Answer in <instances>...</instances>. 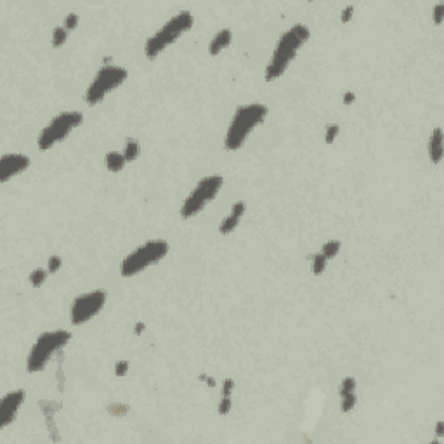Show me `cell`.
<instances>
[{
  "label": "cell",
  "instance_id": "6da1fadb",
  "mask_svg": "<svg viewBox=\"0 0 444 444\" xmlns=\"http://www.w3.org/2000/svg\"><path fill=\"white\" fill-rule=\"evenodd\" d=\"M311 38V30L302 25L297 23L290 30H287L276 42V47L273 51V56L269 59L267 66L264 70V78L265 82H274L278 80L285 71L288 70L290 63L295 59L297 52L306 45V42Z\"/></svg>",
  "mask_w": 444,
  "mask_h": 444
},
{
  "label": "cell",
  "instance_id": "7a4b0ae2",
  "mask_svg": "<svg viewBox=\"0 0 444 444\" xmlns=\"http://www.w3.org/2000/svg\"><path fill=\"white\" fill-rule=\"evenodd\" d=\"M267 106L252 103V104L239 106L229 122L228 132L224 137V148L228 151H238L245 146L246 139L255 129L261 125L267 116Z\"/></svg>",
  "mask_w": 444,
  "mask_h": 444
},
{
  "label": "cell",
  "instance_id": "3957f363",
  "mask_svg": "<svg viewBox=\"0 0 444 444\" xmlns=\"http://www.w3.org/2000/svg\"><path fill=\"white\" fill-rule=\"evenodd\" d=\"M194 18L189 11H183L179 14H176L174 18H170L163 26L157 31L155 35H151L144 44V56L148 59H157L168 45H172L179 37H183L184 33L193 28Z\"/></svg>",
  "mask_w": 444,
  "mask_h": 444
},
{
  "label": "cell",
  "instance_id": "277c9868",
  "mask_svg": "<svg viewBox=\"0 0 444 444\" xmlns=\"http://www.w3.org/2000/svg\"><path fill=\"white\" fill-rule=\"evenodd\" d=\"M71 340V333L68 330H52V332H44L37 340L26 358V369L30 373L44 371L49 361L57 351L66 345Z\"/></svg>",
  "mask_w": 444,
  "mask_h": 444
},
{
  "label": "cell",
  "instance_id": "5b68a950",
  "mask_svg": "<svg viewBox=\"0 0 444 444\" xmlns=\"http://www.w3.org/2000/svg\"><path fill=\"white\" fill-rule=\"evenodd\" d=\"M170 246L163 239H150L144 245L137 246L134 252L123 259L120 264V274L123 278H132L135 274L142 273L144 269H148L150 265H155L157 262H160L165 255L168 254Z\"/></svg>",
  "mask_w": 444,
  "mask_h": 444
},
{
  "label": "cell",
  "instance_id": "8992f818",
  "mask_svg": "<svg viewBox=\"0 0 444 444\" xmlns=\"http://www.w3.org/2000/svg\"><path fill=\"white\" fill-rule=\"evenodd\" d=\"M129 73L125 68L115 66V64H106L101 70L97 71L92 82L89 83L85 90V103L89 106H96L101 101H104V97L108 96L111 90L118 89L125 80H127Z\"/></svg>",
  "mask_w": 444,
  "mask_h": 444
},
{
  "label": "cell",
  "instance_id": "52a82bcc",
  "mask_svg": "<svg viewBox=\"0 0 444 444\" xmlns=\"http://www.w3.org/2000/svg\"><path fill=\"white\" fill-rule=\"evenodd\" d=\"M224 186V177L222 176H207L200 179L193 191L187 194V198L183 202L181 207V217L183 219H191V217L198 215L210 202L215 200L219 191Z\"/></svg>",
  "mask_w": 444,
  "mask_h": 444
},
{
  "label": "cell",
  "instance_id": "ba28073f",
  "mask_svg": "<svg viewBox=\"0 0 444 444\" xmlns=\"http://www.w3.org/2000/svg\"><path fill=\"white\" fill-rule=\"evenodd\" d=\"M82 122H83V115L80 111H64L61 115H57L38 134V139H37L38 150L42 151L51 150L54 144L64 141L78 125H82Z\"/></svg>",
  "mask_w": 444,
  "mask_h": 444
},
{
  "label": "cell",
  "instance_id": "9c48e42d",
  "mask_svg": "<svg viewBox=\"0 0 444 444\" xmlns=\"http://www.w3.org/2000/svg\"><path fill=\"white\" fill-rule=\"evenodd\" d=\"M108 293L106 290H92L89 293L78 295L71 304V325L82 326L89 323L94 316L101 313L106 306Z\"/></svg>",
  "mask_w": 444,
  "mask_h": 444
},
{
  "label": "cell",
  "instance_id": "30bf717a",
  "mask_svg": "<svg viewBox=\"0 0 444 444\" xmlns=\"http://www.w3.org/2000/svg\"><path fill=\"white\" fill-rule=\"evenodd\" d=\"M30 163L31 161L26 155H2V158H0V183H9L12 177L19 176L26 170Z\"/></svg>",
  "mask_w": 444,
  "mask_h": 444
},
{
  "label": "cell",
  "instance_id": "8fae6325",
  "mask_svg": "<svg viewBox=\"0 0 444 444\" xmlns=\"http://www.w3.org/2000/svg\"><path fill=\"white\" fill-rule=\"evenodd\" d=\"M25 397H26L25 391H12L2 397L0 401V427L2 429L11 425L16 420V415L25 403Z\"/></svg>",
  "mask_w": 444,
  "mask_h": 444
},
{
  "label": "cell",
  "instance_id": "7c38bea8",
  "mask_svg": "<svg viewBox=\"0 0 444 444\" xmlns=\"http://www.w3.org/2000/svg\"><path fill=\"white\" fill-rule=\"evenodd\" d=\"M245 212H246V203L245 202L233 203L229 215H226L224 219L220 220V224H219V233H220V235H229V233L235 231V229L238 228L241 217L245 215Z\"/></svg>",
  "mask_w": 444,
  "mask_h": 444
},
{
  "label": "cell",
  "instance_id": "4fadbf2b",
  "mask_svg": "<svg viewBox=\"0 0 444 444\" xmlns=\"http://www.w3.org/2000/svg\"><path fill=\"white\" fill-rule=\"evenodd\" d=\"M429 158L434 165H439L443 160V131L441 127L434 129L429 139Z\"/></svg>",
  "mask_w": 444,
  "mask_h": 444
},
{
  "label": "cell",
  "instance_id": "5bb4252c",
  "mask_svg": "<svg viewBox=\"0 0 444 444\" xmlns=\"http://www.w3.org/2000/svg\"><path fill=\"white\" fill-rule=\"evenodd\" d=\"M231 40H233V31L231 30L224 28V30L217 31L215 37L212 38V42H210V45H209L210 56H217V54H220L229 44H231Z\"/></svg>",
  "mask_w": 444,
  "mask_h": 444
},
{
  "label": "cell",
  "instance_id": "9a60e30c",
  "mask_svg": "<svg viewBox=\"0 0 444 444\" xmlns=\"http://www.w3.org/2000/svg\"><path fill=\"white\" fill-rule=\"evenodd\" d=\"M104 163H106V168H108L109 172H120V170H123V167H125L127 160H125L123 153H118V151H109V153H106Z\"/></svg>",
  "mask_w": 444,
  "mask_h": 444
},
{
  "label": "cell",
  "instance_id": "2e32d148",
  "mask_svg": "<svg viewBox=\"0 0 444 444\" xmlns=\"http://www.w3.org/2000/svg\"><path fill=\"white\" fill-rule=\"evenodd\" d=\"M309 259L313 261V274H314V276H321V274L325 273L326 262H328V259H326L325 255L321 254V252H316V254L309 255Z\"/></svg>",
  "mask_w": 444,
  "mask_h": 444
},
{
  "label": "cell",
  "instance_id": "e0dca14e",
  "mask_svg": "<svg viewBox=\"0 0 444 444\" xmlns=\"http://www.w3.org/2000/svg\"><path fill=\"white\" fill-rule=\"evenodd\" d=\"M139 153H141V146H139L137 141L134 139H129L125 148H123V157L127 161H135L139 158Z\"/></svg>",
  "mask_w": 444,
  "mask_h": 444
},
{
  "label": "cell",
  "instance_id": "ac0fdd59",
  "mask_svg": "<svg viewBox=\"0 0 444 444\" xmlns=\"http://www.w3.org/2000/svg\"><path fill=\"white\" fill-rule=\"evenodd\" d=\"M340 248H342V243H340L339 239H328V241L321 246V254L330 261V259H333V257L339 255Z\"/></svg>",
  "mask_w": 444,
  "mask_h": 444
},
{
  "label": "cell",
  "instance_id": "d6986e66",
  "mask_svg": "<svg viewBox=\"0 0 444 444\" xmlns=\"http://www.w3.org/2000/svg\"><path fill=\"white\" fill-rule=\"evenodd\" d=\"M47 273L49 271H45V269L42 267H37L33 269L30 273V276H28V280H30V285L33 288H40L42 285L45 283V280H47Z\"/></svg>",
  "mask_w": 444,
  "mask_h": 444
},
{
  "label": "cell",
  "instance_id": "ffe728a7",
  "mask_svg": "<svg viewBox=\"0 0 444 444\" xmlns=\"http://www.w3.org/2000/svg\"><path fill=\"white\" fill-rule=\"evenodd\" d=\"M356 403H358V396H356V392H351V394L342 396L340 397V410H342V413H349L351 410H354Z\"/></svg>",
  "mask_w": 444,
  "mask_h": 444
},
{
  "label": "cell",
  "instance_id": "44dd1931",
  "mask_svg": "<svg viewBox=\"0 0 444 444\" xmlns=\"http://www.w3.org/2000/svg\"><path fill=\"white\" fill-rule=\"evenodd\" d=\"M68 40V30L64 26H56L52 30V47L57 49L61 45H64V42Z\"/></svg>",
  "mask_w": 444,
  "mask_h": 444
},
{
  "label": "cell",
  "instance_id": "7402d4cb",
  "mask_svg": "<svg viewBox=\"0 0 444 444\" xmlns=\"http://www.w3.org/2000/svg\"><path fill=\"white\" fill-rule=\"evenodd\" d=\"M356 387H358L356 378L354 377H345L342 382H340V387H339L340 397L345 396V394H351V392H356Z\"/></svg>",
  "mask_w": 444,
  "mask_h": 444
},
{
  "label": "cell",
  "instance_id": "603a6c76",
  "mask_svg": "<svg viewBox=\"0 0 444 444\" xmlns=\"http://www.w3.org/2000/svg\"><path fill=\"white\" fill-rule=\"evenodd\" d=\"M339 132H340V125H337V123H330V125H326V131H325V142L326 144H332V142L337 139V135H339Z\"/></svg>",
  "mask_w": 444,
  "mask_h": 444
},
{
  "label": "cell",
  "instance_id": "cb8c5ba5",
  "mask_svg": "<svg viewBox=\"0 0 444 444\" xmlns=\"http://www.w3.org/2000/svg\"><path fill=\"white\" fill-rule=\"evenodd\" d=\"M61 264H63V261H61L59 255H51L47 261V271L51 274H56L61 269Z\"/></svg>",
  "mask_w": 444,
  "mask_h": 444
},
{
  "label": "cell",
  "instance_id": "d4e9b609",
  "mask_svg": "<svg viewBox=\"0 0 444 444\" xmlns=\"http://www.w3.org/2000/svg\"><path fill=\"white\" fill-rule=\"evenodd\" d=\"M78 21H80L78 14H75V12H70V14L64 18V25H63V26L66 28L68 31H73L77 26H78Z\"/></svg>",
  "mask_w": 444,
  "mask_h": 444
},
{
  "label": "cell",
  "instance_id": "484cf974",
  "mask_svg": "<svg viewBox=\"0 0 444 444\" xmlns=\"http://www.w3.org/2000/svg\"><path fill=\"white\" fill-rule=\"evenodd\" d=\"M231 406H233V403H231V397H220V401H219V406H217V413L220 415V417H224V415H228L229 411H231Z\"/></svg>",
  "mask_w": 444,
  "mask_h": 444
},
{
  "label": "cell",
  "instance_id": "4316f807",
  "mask_svg": "<svg viewBox=\"0 0 444 444\" xmlns=\"http://www.w3.org/2000/svg\"><path fill=\"white\" fill-rule=\"evenodd\" d=\"M444 21V4L439 2V4L434 7V23L436 25H443Z\"/></svg>",
  "mask_w": 444,
  "mask_h": 444
},
{
  "label": "cell",
  "instance_id": "83f0119b",
  "mask_svg": "<svg viewBox=\"0 0 444 444\" xmlns=\"http://www.w3.org/2000/svg\"><path fill=\"white\" fill-rule=\"evenodd\" d=\"M233 391H235V380L233 378H226L224 384H222V396L231 397Z\"/></svg>",
  "mask_w": 444,
  "mask_h": 444
},
{
  "label": "cell",
  "instance_id": "f1b7e54d",
  "mask_svg": "<svg viewBox=\"0 0 444 444\" xmlns=\"http://www.w3.org/2000/svg\"><path fill=\"white\" fill-rule=\"evenodd\" d=\"M129 371V361H118L115 365V375L116 377H125Z\"/></svg>",
  "mask_w": 444,
  "mask_h": 444
},
{
  "label": "cell",
  "instance_id": "f546056e",
  "mask_svg": "<svg viewBox=\"0 0 444 444\" xmlns=\"http://www.w3.org/2000/svg\"><path fill=\"white\" fill-rule=\"evenodd\" d=\"M352 12H354V5H347V7L342 11V16H340V19H342L343 25H345V23H349L352 19Z\"/></svg>",
  "mask_w": 444,
  "mask_h": 444
},
{
  "label": "cell",
  "instance_id": "4dcf8cb0",
  "mask_svg": "<svg viewBox=\"0 0 444 444\" xmlns=\"http://www.w3.org/2000/svg\"><path fill=\"white\" fill-rule=\"evenodd\" d=\"M354 101H356V94L354 92H345L343 94V104L345 106H351Z\"/></svg>",
  "mask_w": 444,
  "mask_h": 444
},
{
  "label": "cell",
  "instance_id": "1f68e13d",
  "mask_svg": "<svg viewBox=\"0 0 444 444\" xmlns=\"http://www.w3.org/2000/svg\"><path fill=\"white\" fill-rule=\"evenodd\" d=\"M436 436H437V437H443V436H444V423H443V422L437 423V427H436Z\"/></svg>",
  "mask_w": 444,
  "mask_h": 444
},
{
  "label": "cell",
  "instance_id": "d6a6232c",
  "mask_svg": "<svg viewBox=\"0 0 444 444\" xmlns=\"http://www.w3.org/2000/svg\"><path fill=\"white\" fill-rule=\"evenodd\" d=\"M142 330H144V323H135V326H134V333H135V335H141Z\"/></svg>",
  "mask_w": 444,
  "mask_h": 444
},
{
  "label": "cell",
  "instance_id": "836d02e7",
  "mask_svg": "<svg viewBox=\"0 0 444 444\" xmlns=\"http://www.w3.org/2000/svg\"><path fill=\"white\" fill-rule=\"evenodd\" d=\"M200 378H202V380H205L207 384H210V385H212V387H215V380H213V378H207L205 375H202V377H200Z\"/></svg>",
  "mask_w": 444,
  "mask_h": 444
}]
</instances>
